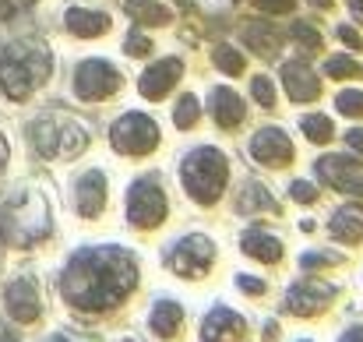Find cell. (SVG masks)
Wrapping results in <instances>:
<instances>
[{"instance_id": "6da1fadb", "label": "cell", "mask_w": 363, "mask_h": 342, "mask_svg": "<svg viewBox=\"0 0 363 342\" xmlns=\"http://www.w3.org/2000/svg\"><path fill=\"white\" fill-rule=\"evenodd\" d=\"M138 286V261L123 247H82L60 272V297L85 314H99L127 300Z\"/></svg>"}, {"instance_id": "7a4b0ae2", "label": "cell", "mask_w": 363, "mask_h": 342, "mask_svg": "<svg viewBox=\"0 0 363 342\" xmlns=\"http://www.w3.org/2000/svg\"><path fill=\"white\" fill-rule=\"evenodd\" d=\"M50 202L32 191V187H18L4 198L0 205V240L7 247H35L43 236H50Z\"/></svg>"}, {"instance_id": "3957f363", "label": "cell", "mask_w": 363, "mask_h": 342, "mask_svg": "<svg viewBox=\"0 0 363 342\" xmlns=\"http://www.w3.org/2000/svg\"><path fill=\"white\" fill-rule=\"evenodd\" d=\"M53 71L50 53L39 43H7L0 46V92L11 103H25Z\"/></svg>"}, {"instance_id": "277c9868", "label": "cell", "mask_w": 363, "mask_h": 342, "mask_svg": "<svg viewBox=\"0 0 363 342\" xmlns=\"http://www.w3.org/2000/svg\"><path fill=\"white\" fill-rule=\"evenodd\" d=\"M180 180H184V191L198 202V205H216L226 191V180H230V162L219 148H194L184 166H180Z\"/></svg>"}, {"instance_id": "5b68a950", "label": "cell", "mask_w": 363, "mask_h": 342, "mask_svg": "<svg viewBox=\"0 0 363 342\" xmlns=\"http://www.w3.org/2000/svg\"><path fill=\"white\" fill-rule=\"evenodd\" d=\"M28 141L43 159H71L78 152H85L89 134L82 123H74L64 114H43L28 123Z\"/></svg>"}, {"instance_id": "8992f818", "label": "cell", "mask_w": 363, "mask_h": 342, "mask_svg": "<svg viewBox=\"0 0 363 342\" xmlns=\"http://www.w3.org/2000/svg\"><path fill=\"white\" fill-rule=\"evenodd\" d=\"M166 265H169L180 279H205L208 268L216 265V247H212V240L201 236V233L180 236V240L169 247Z\"/></svg>"}, {"instance_id": "52a82bcc", "label": "cell", "mask_w": 363, "mask_h": 342, "mask_svg": "<svg viewBox=\"0 0 363 342\" xmlns=\"http://www.w3.org/2000/svg\"><path fill=\"white\" fill-rule=\"evenodd\" d=\"M166 194L155 177H141L127 191V223L138 229H155L166 219Z\"/></svg>"}, {"instance_id": "ba28073f", "label": "cell", "mask_w": 363, "mask_h": 342, "mask_svg": "<svg viewBox=\"0 0 363 342\" xmlns=\"http://www.w3.org/2000/svg\"><path fill=\"white\" fill-rule=\"evenodd\" d=\"M110 141L123 155H148L159 145V127L145 114H123L110 127Z\"/></svg>"}, {"instance_id": "9c48e42d", "label": "cell", "mask_w": 363, "mask_h": 342, "mask_svg": "<svg viewBox=\"0 0 363 342\" xmlns=\"http://www.w3.org/2000/svg\"><path fill=\"white\" fill-rule=\"evenodd\" d=\"M117 89H121V75L113 64H106V60H82L78 64V71H74V96L78 99L99 103V99H110Z\"/></svg>"}, {"instance_id": "30bf717a", "label": "cell", "mask_w": 363, "mask_h": 342, "mask_svg": "<svg viewBox=\"0 0 363 342\" xmlns=\"http://www.w3.org/2000/svg\"><path fill=\"white\" fill-rule=\"evenodd\" d=\"M4 311L14 325H32L39 321L43 314V300H39V289L28 275H18L4 286Z\"/></svg>"}, {"instance_id": "8fae6325", "label": "cell", "mask_w": 363, "mask_h": 342, "mask_svg": "<svg viewBox=\"0 0 363 342\" xmlns=\"http://www.w3.org/2000/svg\"><path fill=\"white\" fill-rule=\"evenodd\" d=\"M332 297H335V289H332L328 282H321V279H300V282L286 293V311L311 318V314H321V311L332 304Z\"/></svg>"}, {"instance_id": "7c38bea8", "label": "cell", "mask_w": 363, "mask_h": 342, "mask_svg": "<svg viewBox=\"0 0 363 342\" xmlns=\"http://www.w3.org/2000/svg\"><path fill=\"white\" fill-rule=\"evenodd\" d=\"M318 177L346 194H363V166L342 155H325L318 159Z\"/></svg>"}, {"instance_id": "4fadbf2b", "label": "cell", "mask_w": 363, "mask_h": 342, "mask_svg": "<svg viewBox=\"0 0 363 342\" xmlns=\"http://www.w3.org/2000/svg\"><path fill=\"white\" fill-rule=\"evenodd\" d=\"M250 155L257 162H264V166H289L293 162V145H289V138L279 127H264V131L254 134Z\"/></svg>"}, {"instance_id": "5bb4252c", "label": "cell", "mask_w": 363, "mask_h": 342, "mask_svg": "<svg viewBox=\"0 0 363 342\" xmlns=\"http://www.w3.org/2000/svg\"><path fill=\"white\" fill-rule=\"evenodd\" d=\"M180 75H184V64H180L177 57H166V60L152 64V67L138 78V92H141L145 99H162V96L180 82Z\"/></svg>"}, {"instance_id": "9a60e30c", "label": "cell", "mask_w": 363, "mask_h": 342, "mask_svg": "<svg viewBox=\"0 0 363 342\" xmlns=\"http://www.w3.org/2000/svg\"><path fill=\"white\" fill-rule=\"evenodd\" d=\"M243 336H247V321L230 307H212L201 325V342H240Z\"/></svg>"}, {"instance_id": "2e32d148", "label": "cell", "mask_w": 363, "mask_h": 342, "mask_svg": "<svg viewBox=\"0 0 363 342\" xmlns=\"http://www.w3.org/2000/svg\"><path fill=\"white\" fill-rule=\"evenodd\" d=\"M74 209L85 219H96L106 209V177L99 170H89L85 177H78V184H74Z\"/></svg>"}, {"instance_id": "e0dca14e", "label": "cell", "mask_w": 363, "mask_h": 342, "mask_svg": "<svg viewBox=\"0 0 363 342\" xmlns=\"http://www.w3.org/2000/svg\"><path fill=\"white\" fill-rule=\"evenodd\" d=\"M282 85L289 92L293 103H314L321 96V85H318V75L303 64V60H289L282 67Z\"/></svg>"}, {"instance_id": "ac0fdd59", "label": "cell", "mask_w": 363, "mask_h": 342, "mask_svg": "<svg viewBox=\"0 0 363 342\" xmlns=\"http://www.w3.org/2000/svg\"><path fill=\"white\" fill-rule=\"evenodd\" d=\"M64 25H67V32H74V35H82V39H96V35H103V32L110 28V14L89 11V7H71V11L64 14Z\"/></svg>"}, {"instance_id": "d6986e66", "label": "cell", "mask_w": 363, "mask_h": 342, "mask_svg": "<svg viewBox=\"0 0 363 342\" xmlns=\"http://www.w3.org/2000/svg\"><path fill=\"white\" fill-rule=\"evenodd\" d=\"M243 114H247V110H243V99L233 89H226V85H223V89H212V116H216L219 127H226V131H230V127H240Z\"/></svg>"}, {"instance_id": "ffe728a7", "label": "cell", "mask_w": 363, "mask_h": 342, "mask_svg": "<svg viewBox=\"0 0 363 342\" xmlns=\"http://www.w3.org/2000/svg\"><path fill=\"white\" fill-rule=\"evenodd\" d=\"M240 250L250 254V258H257V261H279V258H282L279 236H272V233H264V229H247L240 236Z\"/></svg>"}, {"instance_id": "44dd1931", "label": "cell", "mask_w": 363, "mask_h": 342, "mask_svg": "<svg viewBox=\"0 0 363 342\" xmlns=\"http://www.w3.org/2000/svg\"><path fill=\"white\" fill-rule=\"evenodd\" d=\"M148 325H152V332H155L159 339H173V336L180 332V325H184V311H180L173 300H159V304L152 307V314H148Z\"/></svg>"}, {"instance_id": "7402d4cb", "label": "cell", "mask_w": 363, "mask_h": 342, "mask_svg": "<svg viewBox=\"0 0 363 342\" xmlns=\"http://www.w3.org/2000/svg\"><path fill=\"white\" fill-rule=\"evenodd\" d=\"M328 229H332V236L342 240V243L360 240L363 236V209H353V205H350V209H339V212L332 216Z\"/></svg>"}, {"instance_id": "603a6c76", "label": "cell", "mask_w": 363, "mask_h": 342, "mask_svg": "<svg viewBox=\"0 0 363 342\" xmlns=\"http://www.w3.org/2000/svg\"><path fill=\"white\" fill-rule=\"evenodd\" d=\"M243 43L257 57H272L279 50V32L272 25H264V21H250V25H243Z\"/></svg>"}, {"instance_id": "cb8c5ba5", "label": "cell", "mask_w": 363, "mask_h": 342, "mask_svg": "<svg viewBox=\"0 0 363 342\" xmlns=\"http://www.w3.org/2000/svg\"><path fill=\"white\" fill-rule=\"evenodd\" d=\"M127 14L141 25H166L169 21V11L155 0H127Z\"/></svg>"}, {"instance_id": "d4e9b609", "label": "cell", "mask_w": 363, "mask_h": 342, "mask_svg": "<svg viewBox=\"0 0 363 342\" xmlns=\"http://www.w3.org/2000/svg\"><path fill=\"white\" fill-rule=\"evenodd\" d=\"M300 127H303V134H307L314 145H325V141H332V134H335L332 116H325V114H307L300 120Z\"/></svg>"}, {"instance_id": "484cf974", "label": "cell", "mask_w": 363, "mask_h": 342, "mask_svg": "<svg viewBox=\"0 0 363 342\" xmlns=\"http://www.w3.org/2000/svg\"><path fill=\"white\" fill-rule=\"evenodd\" d=\"M237 205H240V212H247V216H250L254 209H261V205H264V209H272V212H279L275 198H268V194H264V187H261V184H254V180H247V184H243V194H240V202H237Z\"/></svg>"}, {"instance_id": "4316f807", "label": "cell", "mask_w": 363, "mask_h": 342, "mask_svg": "<svg viewBox=\"0 0 363 342\" xmlns=\"http://www.w3.org/2000/svg\"><path fill=\"white\" fill-rule=\"evenodd\" d=\"M198 114H201V110H198V99H194V96H184V99L177 103L173 123H177L180 131H187V127H194V123H198Z\"/></svg>"}, {"instance_id": "83f0119b", "label": "cell", "mask_w": 363, "mask_h": 342, "mask_svg": "<svg viewBox=\"0 0 363 342\" xmlns=\"http://www.w3.org/2000/svg\"><path fill=\"white\" fill-rule=\"evenodd\" d=\"M216 67L226 75H243V57L233 46H216Z\"/></svg>"}, {"instance_id": "f1b7e54d", "label": "cell", "mask_w": 363, "mask_h": 342, "mask_svg": "<svg viewBox=\"0 0 363 342\" xmlns=\"http://www.w3.org/2000/svg\"><path fill=\"white\" fill-rule=\"evenodd\" d=\"M325 75H332V78H360L363 67L357 60H350V57H332L325 64Z\"/></svg>"}, {"instance_id": "f546056e", "label": "cell", "mask_w": 363, "mask_h": 342, "mask_svg": "<svg viewBox=\"0 0 363 342\" xmlns=\"http://www.w3.org/2000/svg\"><path fill=\"white\" fill-rule=\"evenodd\" d=\"M250 96H254L264 110H272V106H275V85H272L264 75H257V78L250 82Z\"/></svg>"}, {"instance_id": "4dcf8cb0", "label": "cell", "mask_w": 363, "mask_h": 342, "mask_svg": "<svg viewBox=\"0 0 363 342\" xmlns=\"http://www.w3.org/2000/svg\"><path fill=\"white\" fill-rule=\"evenodd\" d=\"M335 106H339V114H346V116H363V92H357V89L342 92L335 99Z\"/></svg>"}, {"instance_id": "1f68e13d", "label": "cell", "mask_w": 363, "mask_h": 342, "mask_svg": "<svg viewBox=\"0 0 363 342\" xmlns=\"http://www.w3.org/2000/svg\"><path fill=\"white\" fill-rule=\"evenodd\" d=\"M293 39H296L300 46H307V50H321V35H318L311 25H303V21L293 25Z\"/></svg>"}, {"instance_id": "d6a6232c", "label": "cell", "mask_w": 363, "mask_h": 342, "mask_svg": "<svg viewBox=\"0 0 363 342\" xmlns=\"http://www.w3.org/2000/svg\"><path fill=\"white\" fill-rule=\"evenodd\" d=\"M127 53H130V57H145V53H152V43H148L141 32H130V35H127Z\"/></svg>"}, {"instance_id": "836d02e7", "label": "cell", "mask_w": 363, "mask_h": 342, "mask_svg": "<svg viewBox=\"0 0 363 342\" xmlns=\"http://www.w3.org/2000/svg\"><path fill=\"white\" fill-rule=\"evenodd\" d=\"M35 0H0V21H11L14 14H21L25 7H32Z\"/></svg>"}, {"instance_id": "e575fe53", "label": "cell", "mask_w": 363, "mask_h": 342, "mask_svg": "<svg viewBox=\"0 0 363 342\" xmlns=\"http://www.w3.org/2000/svg\"><path fill=\"white\" fill-rule=\"evenodd\" d=\"M289 191H293V198H296V202H307V205H311V202H318V191H314V184H307V180H296Z\"/></svg>"}, {"instance_id": "d590c367", "label": "cell", "mask_w": 363, "mask_h": 342, "mask_svg": "<svg viewBox=\"0 0 363 342\" xmlns=\"http://www.w3.org/2000/svg\"><path fill=\"white\" fill-rule=\"evenodd\" d=\"M293 4H296V0H257V7H261L264 14H289Z\"/></svg>"}, {"instance_id": "8d00e7d4", "label": "cell", "mask_w": 363, "mask_h": 342, "mask_svg": "<svg viewBox=\"0 0 363 342\" xmlns=\"http://www.w3.org/2000/svg\"><path fill=\"white\" fill-rule=\"evenodd\" d=\"M335 261H339L335 254H303V258H300L303 268H321V265H335Z\"/></svg>"}, {"instance_id": "74e56055", "label": "cell", "mask_w": 363, "mask_h": 342, "mask_svg": "<svg viewBox=\"0 0 363 342\" xmlns=\"http://www.w3.org/2000/svg\"><path fill=\"white\" fill-rule=\"evenodd\" d=\"M339 39H342L346 46H353V50H363V35L360 32H353L350 25H342V28H339Z\"/></svg>"}, {"instance_id": "f35d334b", "label": "cell", "mask_w": 363, "mask_h": 342, "mask_svg": "<svg viewBox=\"0 0 363 342\" xmlns=\"http://www.w3.org/2000/svg\"><path fill=\"white\" fill-rule=\"evenodd\" d=\"M237 286H240L243 293H254V297H261V293H264V282H257V279H247V275H240V279H237Z\"/></svg>"}, {"instance_id": "ab89813d", "label": "cell", "mask_w": 363, "mask_h": 342, "mask_svg": "<svg viewBox=\"0 0 363 342\" xmlns=\"http://www.w3.org/2000/svg\"><path fill=\"white\" fill-rule=\"evenodd\" d=\"M346 141H350V148H357V152L363 155V131L360 127H357V131H350V134H346Z\"/></svg>"}, {"instance_id": "60d3db41", "label": "cell", "mask_w": 363, "mask_h": 342, "mask_svg": "<svg viewBox=\"0 0 363 342\" xmlns=\"http://www.w3.org/2000/svg\"><path fill=\"white\" fill-rule=\"evenodd\" d=\"M7 159H11V148H7V138H4V131H0V173L7 170Z\"/></svg>"}, {"instance_id": "b9f144b4", "label": "cell", "mask_w": 363, "mask_h": 342, "mask_svg": "<svg viewBox=\"0 0 363 342\" xmlns=\"http://www.w3.org/2000/svg\"><path fill=\"white\" fill-rule=\"evenodd\" d=\"M342 342H363V329H350V332L342 336Z\"/></svg>"}, {"instance_id": "7bdbcfd3", "label": "cell", "mask_w": 363, "mask_h": 342, "mask_svg": "<svg viewBox=\"0 0 363 342\" xmlns=\"http://www.w3.org/2000/svg\"><path fill=\"white\" fill-rule=\"evenodd\" d=\"M350 11H353V14L363 21V0H350Z\"/></svg>"}, {"instance_id": "ee69618b", "label": "cell", "mask_w": 363, "mask_h": 342, "mask_svg": "<svg viewBox=\"0 0 363 342\" xmlns=\"http://www.w3.org/2000/svg\"><path fill=\"white\" fill-rule=\"evenodd\" d=\"M311 4H314V7H332L335 0H311Z\"/></svg>"}, {"instance_id": "f6af8a7d", "label": "cell", "mask_w": 363, "mask_h": 342, "mask_svg": "<svg viewBox=\"0 0 363 342\" xmlns=\"http://www.w3.org/2000/svg\"><path fill=\"white\" fill-rule=\"evenodd\" d=\"M50 342H74V339H67V336H53Z\"/></svg>"}, {"instance_id": "bcb514c9", "label": "cell", "mask_w": 363, "mask_h": 342, "mask_svg": "<svg viewBox=\"0 0 363 342\" xmlns=\"http://www.w3.org/2000/svg\"><path fill=\"white\" fill-rule=\"evenodd\" d=\"M307 342H311V339H307Z\"/></svg>"}]
</instances>
